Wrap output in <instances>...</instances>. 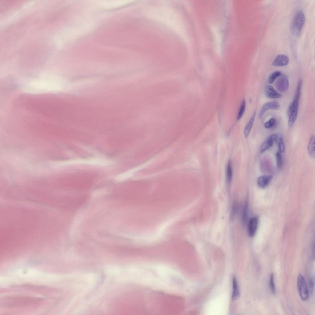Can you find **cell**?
Listing matches in <instances>:
<instances>
[{"label":"cell","instance_id":"6da1fadb","mask_svg":"<svg viewBox=\"0 0 315 315\" xmlns=\"http://www.w3.org/2000/svg\"><path fill=\"white\" fill-rule=\"evenodd\" d=\"M302 84V79L300 78L298 82L294 98L289 108L288 124L289 127H291L294 125L297 117Z\"/></svg>","mask_w":315,"mask_h":315},{"label":"cell","instance_id":"7a4b0ae2","mask_svg":"<svg viewBox=\"0 0 315 315\" xmlns=\"http://www.w3.org/2000/svg\"><path fill=\"white\" fill-rule=\"evenodd\" d=\"M305 18L303 12L298 11L295 15L292 22L291 30L292 34L296 36H299L305 24Z\"/></svg>","mask_w":315,"mask_h":315},{"label":"cell","instance_id":"3957f363","mask_svg":"<svg viewBox=\"0 0 315 315\" xmlns=\"http://www.w3.org/2000/svg\"><path fill=\"white\" fill-rule=\"evenodd\" d=\"M297 284L298 293L301 298L303 301L307 300L309 297V290L305 278L301 274H300L298 276Z\"/></svg>","mask_w":315,"mask_h":315},{"label":"cell","instance_id":"277c9868","mask_svg":"<svg viewBox=\"0 0 315 315\" xmlns=\"http://www.w3.org/2000/svg\"><path fill=\"white\" fill-rule=\"evenodd\" d=\"M274 85L278 91L280 92H284L289 88L288 79L285 76L281 75L276 81Z\"/></svg>","mask_w":315,"mask_h":315},{"label":"cell","instance_id":"5b68a950","mask_svg":"<svg viewBox=\"0 0 315 315\" xmlns=\"http://www.w3.org/2000/svg\"><path fill=\"white\" fill-rule=\"evenodd\" d=\"M259 220L258 217H253L249 220L248 226V233L250 237H253L255 234L258 226Z\"/></svg>","mask_w":315,"mask_h":315},{"label":"cell","instance_id":"8992f818","mask_svg":"<svg viewBox=\"0 0 315 315\" xmlns=\"http://www.w3.org/2000/svg\"><path fill=\"white\" fill-rule=\"evenodd\" d=\"M279 104L277 102H268L262 106L259 114V118H261L264 113L269 109L278 110L280 108Z\"/></svg>","mask_w":315,"mask_h":315},{"label":"cell","instance_id":"52a82bcc","mask_svg":"<svg viewBox=\"0 0 315 315\" xmlns=\"http://www.w3.org/2000/svg\"><path fill=\"white\" fill-rule=\"evenodd\" d=\"M277 137L276 134H273L267 138L261 145L260 152H264L271 147L273 142L276 141Z\"/></svg>","mask_w":315,"mask_h":315},{"label":"cell","instance_id":"ba28073f","mask_svg":"<svg viewBox=\"0 0 315 315\" xmlns=\"http://www.w3.org/2000/svg\"><path fill=\"white\" fill-rule=\"evenodd\" d=\"M289 61V58L284 54L277 56L272 63V65L276 66H281L287 65Z\"/></svg>","mask_w":315,"mask_h":315},{"label":"cell","instance_id":"9c48e42d","mask_svg":"<svg viewBox=\"0 0 315 315\" xmlns=\"http://www.w3.org/2000/svg\"><path fill=\"white\" fill-rule=\"evenodd\" d=\"M265 94L267 98L271 99L277 98L281 96V94L277 92L270 85L266 86L265 90Z\"/></svg>","mask_w":315,"mask_h":315},{"label":"cell","instance_id":"30bf717a","mask_svg":"<svg viewBox=\"0 0 315 315\" xmlns=\"http://www.w3.org/2000/svg\"><path fill=\"white\" fill-rule=\"evenodd\" d=\"M273 177L270 175H264L260 176L257 180L258 186L261 188L266 187L272 180Z\"/></svg>","mask_w":315,"mask_h":315},{"label":"cell","instance_id":"8fae6325","mask_svg":"<svg viewBox=\"0 0 315 315\" xmlns=\"http://www.w3.org/2000/svg\"><path fill=\"white\" fill-rule=\"evenodd\" d=\"M315 138L314 135H312L307 146L308 154L312 158H314L315 156Z\"/></svg>","mask_w":315,"mask_h":315},{"label":"cell","instance_id":"7c38bea8","mask_svg":"<svg viewBox=\"0 0 315 315\" xmlns=\"http://www.w3.org/2000/svg\"><path fill=\"white\" fill-rule=\"evenodd\" d=\"M233 292L232 298L233 300L237 299L239 296V287L236 278L233 277Z\"/></svg>","mask_w":315,"mask_h":315},{"label":"cell","instance_id":"4fadbf2b","mask_svg":"<svg viewBox=\"0 0 315 315\" xmlns=\"http://www.w3.org/2000/svg\"><path fill=\"white\" fill-rule=\"evenodd\" d=\"M256 113L255 110L244 128V134L246 137H248L249 134L254 121Z\"/></svg>","mask_w":315,"mask_h":315},{"label":"cell","instance_id":"5bb4252c","mask_svg":"<svg viewBox=\"0 0 315 315\" xmlns=\"http://www.w3.org/2000/svg\"><path fill=\"white\" fill-rule=\"evenodd\" d=\"M134 170H131L117 175L115 177V180L117 182H120L127 179L132 175Z\"/></svg>","mask_w":315,"mask_h":315},{"label":"cell","instance_id":"9a60e30c","mask_svg":"<svg viewBox=\"0 0 315 315\" xmlns=\"http://www.w3.org/2000/svg\"><path fill=\"white\" fill-rule=\"evenodd\" d=\"M239 209V205L237 203L234 202L233 203L230 214V218L231 220L234 219Z\"/></svg>","mask_w":315,"mask_h":315},{"label":"cell","instance_id":"2e32d148","mask_svg":"<svg viewBox=\"0 0 315 315\" xmlns=\"http://www.w3.org/2000/svg\"><path fill=\"white\" fill-rule=\"evenodd\" d=\"M232 170L230 161L228 162L226 170V178L227 182L230 183L232 180Z\"/></svg>","mask_w":315,"mask_h":315},{"label":"cell","instance_id":"e0dca14e","mask_svg":"<svg viewBox=\"0 0 315 315\" xmlns=\"http://www.w3.org/2000/svg\"><path fill=\"white\" fill-rule=\"evenodd\" d=\"M276 141L278 146L279 151L281 153H284L285 151V148L284 141L282 137L280 136L278 138L277 136Z\"/></svg>","mask_w":315,"mask_h":315},{"label":"cell","instance_id":"ac0fdd59","mask_svg":"<svg viewBox=\"0 0 315 315\" xmlns=\"http://www.w3.org/2000/svg\"><path fill=\"white\" fill-rule=\"evenodd\" d=\"M281 75V73L279 71H276L273 72L268 77V82L269 84L273 83L277 77H279Z\"/></svg>","mask_w":315,"mask_h":315},{"label":"cell","instance_id":"d6986e66","mask_svg":"<svg viewBox=\"0 0 315 315\" xmlns=\"http://www.w3.org/2000/svg\"><path fill=\"white\" fill-rule=\"evenodd\" d=\"M246 106V101L243 99L242 101L240 109L237 116V120H239L242 117L244 112Z\"/></svg>","mask_w":315,"mask_h":315},{"label":"cell","instance_id":"ffe728a7","mask_svg":"<svg viewBox=\"0 0 315 315\" xmlns=\"http://www.w3.org/2000/svg\"><path fill=\"white\" fill-rule=\"evenodd\" d=\"M269 287L272 293L275 294L276 293V288L274 282V276L273 273H272L269 279Z\"/></svg>","mask_w":315,"mask_h":315},{"label":"cell","instance_id":"44dd1931","mask_svg":"<svg viewBox=\"0 0 315 315\" xmlns=\"http://www.w3.org/2000/svg\"><path fill=\"white\" fill-rule=\"evenodd\" d=\"M248 205L247 202H246L242 212V221L243 223H245L247 220L248 217Z\"/></svg>","mask_w":315,"mask_h":315},{"label":"cell","instance_id":"7402d4cb","mask_svg":"<svg viewBox=\"0 0 315 315\" xmlns=\"http://www.w3.org/2000/svg\"><path fill=\"white\" fill-rule=\"evenodd\" d=\"M276 158L277 162V165L278 168H280L282 164V158L281 153L279 151L276 153Z\"/></svg>","mask_w":315,"mask_h":315},{"label":"cell","instance_id":"603a6c76","mask_svg":"<svg viewBox=\"0 0 315 315\" xmlns=\"http://www.w3.org/2000/svg\"><path fill=\"white\" fill-rule=\"evenodd\" d=\"M275 119L273 118H271L265 124L264 126L266 128H271L275 125Z\"/></svg>","mask_w":315,"mask_h":315},{"label":"cell","instance_id":"cb8c5ba5","mask_svg":"<svg viewBox=\"0 0 315 315\" xmlns=\"http://www.w3.org/2000/svg\"><path fill=\"white\" fill-rule=\"evenodd\" d=\"M309 291L312 292L314 289V281L313 279L310 278L309 282Z\"/></svg>","mask_w":315,"mask_h":315}]
</instances>
